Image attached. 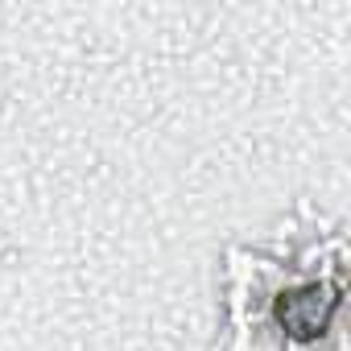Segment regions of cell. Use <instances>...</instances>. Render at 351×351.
Masks as SVG:
<instances>
[{"label": "cell", "mask_w": 351, "mask_h": 351, "mask_svg": "<svg viewBox=\"0 0 351 351\" xmlns=\"http://www.w3.org/2000/svg\"><path fill=\"white\" fill-rule=\"evenodd\" d=\"M219 351H343V236L232 248Z\"/></svg>", "instance_id": "cell-1"}]
</instances>
